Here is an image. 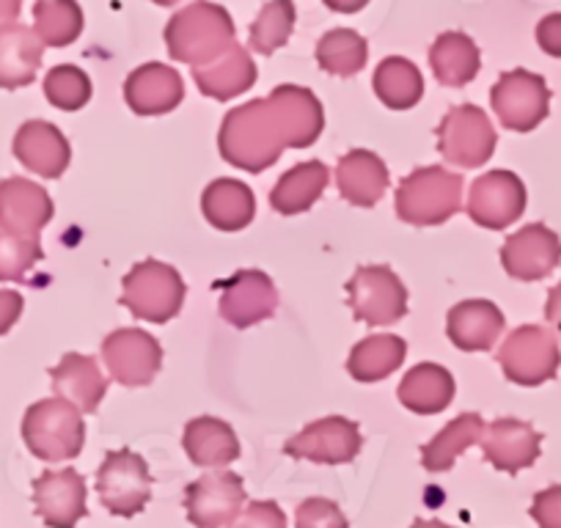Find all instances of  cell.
Here are the masks:
<instances>
[{
    "label": "cell",
    "mask_w": 561,
    "mask_h": 528,
    "mask_svg": "<svg viewBox=\"0 0 561 528\" xmlns=\"http://www.w3.org/2000/svg\"><path fill=\"white\" fill-rule=\"evenodd\" d=\"M45 96L58 111H80L91 100V80L89 74L72 64L53 67L45 78Z\"/></svg>",
    "instance_id": "cell-39"
},
{
    "label": "cell",
    "mask_w": 561,
    "mask_h": 528,
    "mask_svg": "<svg viewBox=\"0 0 561 528\" xmlns=\"http://www.w3.org/2000/svg\"><path fill=\"white\" fill-rule=\"evenodd\" d=\"M545 320L561 333V282L550 289L548 295V303H545Z\"/></svg>",
    "instance_id": "cell-45"
},
{
    "label": "cell",
    "mask_w": 561,
    "mask_h": 528,
    "mask_svg": "<svg viewBox=\"0 0 561 528\" xmlns=\"http://www.w3.org/2000/svg\"><path fill=\"white\" fill-rule=\"evenodd\" d=\"M526 213V185L512 171L479 176L468 193V215L484 229H506Z\"/></svg>",
    "instance_id": "cell-14"
},
{
    "label": "cell",
    "mask_w": 561,
    "mask_h": 528,
    "mask_svg": "<svg viewBox=\"0 0 561 528\" xmlns=\"http://www.w3.org/2000/svg\"><path fill=\"white\" fill-rule=\"evenodd\" d=\"M325 129V111L314 91L278 85L267 100H251L226 113L218 149L226 163L259 174L267 171L284 149H306Z\"/></svg>",
    "instance_id": "cell-1"
},
{
    "label": "cell",
    "mask_w": 561,
    "mask_h": 528,
    "mask_svg": "<svg viewBox=\"0 0 561 528\" xmlns=\"http://www.w3.org/2000/svg\"><path fill=\"white\" fill-rule=\"evenodd\" d=\"M245 504L242 479L231 471L204 473L185 490L187 520L196 528H224L234 520Z\"/></svg>",
    "instance_id": "cell-15"
},
{
    "label": "cell",
    "mask_w": 561,
    "mask_h": 528,
    "mask_svg": "<svg viewBox=\"0 0 561 528\" xmlns=\"http://www.w3.org/2000/svg\"><path fill=\"white\" fill-rule=\"evenodd\" d=\"M45 45L36 31L20 23H9L0 28V89L14 91L31 85L42 67Z\"/></svg>",
    "instance_id": "cell-25"
},
{
    "label": "cell",
    "mask_w": 561,
    "mask_h": 528,
    "mask_svg": "<svg viewBox=\"0 0 561 528\" xmlns=\"http://www.w3.org/2000/svg\"><path fill=\"white\" fill-rule=\"evenodd\" d=\"M14 158L45 180H58L69 169L72 149L61 129L50 122H25L14 136Z\"/></svg>",
    "instance_id": "cell-18"
},
{
    "label": "cell",
    "mask_w": 561,
    "mask_h": 528,
    "mask_svg": "<svg viewBox=\"0 0 561 528\" xmlns=\"http://www.w3.org/2000/svg\"><path fill=\"white\" fill-rule=\"evenodd\" d=\"M462 176L427 165L404 176L397 191V215L404 223L438 226L460 213Z\"/></svg>",
    "instance_id": "cell-4"
},
{
    "label": "cell",
    "mask_w": 561,
    "mask_h": 528,
    "mask_svg": "<svg viewBox=\"0 0 561 528\" xmlns=\"http://www.w3.org/2000/svg\"><path fill=\"white\" fill-rule=\"evenodd\" d=\"M484 422L479 413H462L451 424H446L430 444L421 446V462L430 473H444L455 466L457 457L471 446L482 444Z\"/></svg>",
    "instance_id": "cell-32"
},
{
    "label": "cell",
    "mask_w": 561,
    "mask_h": 528,
    "mask_svg": "<svg viewBox=\"0 0 561 528\" xmlns=\"http://www.w3.org/2000/svg\"><path fill=\"white\" fill-rule=\"evenodd\" d=\"M455 377L438 364H419L399 382V402L415 416L444 413L455 400Z\"/></svg>",
    "instance_id": "cell-27"
},
{
    "label": "cell",
    "mask_w": 561,
    "mask_h": 528,
    "mask_svg": "<svg viewBox=\"0 0 561 528\" xmlns=\"http://www.w3.org/2000/svg\"><path fill=\"white\" fill-rule=\"evenodd\" d=\"M234 45V20L224 7L207 0H193L191 7L176 12L165 25L169 56L191 69L215 61L220 53Z\"/></svg>",
    "instance_id": "cell-2"
},
{
    "label": "cell",
    "mask_w": 561,
    "mask_h": 528,
    "mask_svg": "<svg viewBox=\"0 0 561 528\" xmlns=\"http://www.w3.org/2000/svg\"><path fill=\"white\" fill-rule=\"evenodd\" d=\"M185 96V85L176 69L165 64H144L124 80V100L138 116H163Z\"/></svg>",
    "instance_id": "cell-19"
},
{
    "label": "cell",
    "mask_w": 561,
    "mask_h": 528,
    "mask_svg": "<svg viewBox=\"0 0 561 528\" xmlns=\"http://www.w3.org/2000/svg\"><path fill=\"white\" fill-rule=\"evenodd\" d=\"M295 28V3L293 0H270L267 7L253 20L248 45L259 56H273L278 47H284Z\"/></svg>",
    "instance_id": "cell-37"
},
{
    "label": "cell",
    "mask_w": 561,
    "mask_h": 528,
    "mask_svg": "<svg viewBox=\"0 0 561 528\" xmlns=\"http://www.w3.org/2000/svg\"><path fill=\"white\" fill-rule=\"evenodd\" d=\"M20 9H23V0H0V28L20 18Z\"/></svg>",
    "instance_id": "cell-47"
},
{
    "label": "cell",
    "mask_w": 561,
    "mask_h": 528,
    "mask_svg": "<svg viewBox=\"0 0 561 528\" xmlns=\"http://www.w3.org/2000/svg\"><path fill=\"white\" fill-rule=\"evenodd\" d=\"M36 515L50 528H75L85 517V479L75 468L45 471L34 482Z\"/></svg>",
    "instance_id": "cell-17"
},
{
    "label": "cell",
    "mask_w": 561,
    "mask_h": 528,
    "mask_svg": "<svg viewBox=\"0 0 561 528\" xmlns=\"http://www.w3.org/2000/svg\"><path fill=\"white\" fill-rule=\"evenodd\" d=\"M229 528H287V517L275 501H256L251 506H242Z\"/></svg>",
    "instance_id": "cell-41"
},
{
    "label": "cell",
    "mask_w": 561,
    "mask_h": 528,
    "mask_svg": "<svg viewBox=\"0 0 561 528\" xmlns=\"http://www.w3.org/2000/svg\"><path fill=\"white\" fill-rule=\"evenodd\" d=\"M50 375L53 391H56L58 400L72 402L80 413H94L100 402L105 400L107 380L100 366H96V360L89 358V355L67 353Z\"/></svg>",
    "instance_id": "cell-24"
},
{
    "label": "cell",
    "mask_w": 561,
    "mask_h": 528,
    "mask_svg": "<svg viewBox=\"0 0 561 528\" xmlns=\"http://www.w3.org/2000/svg\"><path fill=\"white\" fill-rule=\"evenodd\" d=\"M295 526L298 528H350L347 517L339 509V504L328 498H306L298 506L295 515Z\"/></svg>",
    "instance_id": "cell-40"
},
{
    "label": "cell",
    "mask_w": 561,
    "mask_h": 528,
    "mask_svg": "<svg viewBox=\"0 0 561 528\" xmlns=\"http://www.w3.org/2000/svg\"><path fill=\"white\" fill-rule=\"evenodd\" d=\"M539 446H542V435L531 427L528 422H517V418H499L490 427H484L482 449L488 462H493L499 471L504 473H520L523 468H531L539 460Z\"/></svg>",
    "instance_id": "cell-20"
},
{
    "label": "cell",
    "mask_w": 561,
    "mask_h": 528,
    "mask_svg": "<svg viewBox=\"0 0 561 528\" xmlns=\"http://www.w3.org/2000/svg\"><path fill=\"white\" fill-rule=\"evenodd\" d=\"M375 94L380 102L391 111H410L419 105L421 94H424V78H421L419 67L402 56H391L375 69Z\"/></svg>",
    "instance_id": "cell-34"
},
{
    "label": "cell",
    "mask_w": 561,
    "mask_h": 528,
    "mask_svg": "<svg viewBox=\"0 0 561 528\" xmlns=\"http://www.w3.org/2000/svg\"><path fill=\"white\" fill-rule=\"evenodd\" d=\"M23 440L42 462H67L83 451L85 424L67 400H42L23 418Z\"/></svg>",
    "instance_id": "cell-3"
},
{
    "label": "cell",
    "mask_w": 561,
    "mask_h": 528,
    "mask_svg": "<svg viewBox=\"0 0 561 528\" xmlns=\"http://www.w3.org/2000/svg\"><path fill=\"white\" fill-rule=\"evenodd\" d=\"M537 45L542 47V53H548V56L561 58V12L548 14V18L539 20Z\"/></svg>",
    "instance_id": "cell-43"
},
{
    "label": "cell",
    "mask_w": 561,
    "mask_h": 528,
    "mask_svg": "<svg viewBox=\"0 0 561 528\" xmlns=\"http://www.w3.org/2000/svg\"><path fill=\"white\" fill-rule=\"evenodd\" d=\"M182 444H185L193 466L202 468H226L240 457V440H237V433L224 418H193L185 427Z\"/></svg>",
    "instance_id": "cell-28"
},
{
    "label": "cell",
    "mask_w": 561,
    "mask_h": 528,
    "mask_svg": "<svg viewBox=\"0 0 561 528\" xmlns=\"http://www.w3.org/2000/svg\"><path fill=\"white\" fill-rule=\"evenodd\" d=\"M499 144V133L488 113L477 105L451 107L438 127V149L446 163L457 169H479L488 163Z\"/></svg>",
    "instance_id": "cell-8"
},
{
    "label": "cell",
    "mask_w": 561,
    "mask_h": 528,
    "mask_svg": "<svg viewBox=\"0 0 561 528\" xmlns=\"http://www.w3.org/2000/svg\"><path fill=\"white\" fill-rule=\"evenodd\" d=\"M561 240L545 223H528L501 248V264L515 282H542L559 267Z\"/></svg>",
    "instance_id": "cell-16"
},
{
    "label": "cell",
    "mask_w": 561,
    "mask_h": 528,
    "mask_svg": "<svg viewBox=\"0 0 561 528\" xmlns=\"http://www.w3.org/2000/svg\"><path fill=\"white\" fill-rule=\"evenodd\" d=\"M152 3H158V7H174L180 0H152Z\"/></svg>",
    "instance_id": "cell-49"
},
{
    "label": "cell",
    "mask_w": 561,
    "mask_h": 528,
    "mask_svg": "<svg viewBox=\"0 0 561 528\" xmlns=\"http://www.w3.org/2000/svg\"><path fill=\"white\" fill-rule=\"evenodd\" d=\"M350 309L355 320L371 328L393 325L408 314V289L397 273L382 264H364L347 284Z\"/></svg>",
    "instance_id": "cell-7"
},
{
    "label": "cell",
    "mask_w": 561,
    "mask_h": 528,
    "mask_svg": "<svg viewBox=\"0 0 561 528\" xmlns=\"http://www.w3.org/2000/svg\"><path fill=\"white\" fill-rule=\"evenodd\" d=\"M34 31L42 45L67 47L83 34V9L78 0H36Z\"/></svg>",
    "instance_id": "cell-36"
},
{
    "label": "cell",
    "mask_w": 561,
    "mask_h": 528,
    "mask_svg": "<svg viewBox=\"0 0 561 528\" xmlns=\"http://www.w3.org/2000/svg\"><path fill=\"white\" fill-rule=\"evenodd\" d=\"M366 58H369V45L353 28L328 31L317 42V64L325 72L336 74V78H353V74H358L366 67Z\"/></svg>",
    "instance_id": "cell-35"
},
{
    "label": "cell",
    "mask_w": 561,
    "mask_h": 528,
    "mask_svg": "<svg viewBox=\"0 0 561 528\" xmlns=\"http://www.w3.org/2000/svg\"><path fill=\"white\" fill-rule=\"evenodd\" d=\"M339 193L355 207H375L388 191V169L369 149H353L336 165Z\"/></svg>",
    "instance_id": "cell-26"
},
{
    "label": "cell",
    "mask_w": 561,
    "mask_h": 528,
    "mask_svg": "<svg viewBox=\"0 0 561 528\" xmlns=\"http://www.w3.org/2000/svg\"><path fill=\"white\" fill-rule=\"evenodd\" d=\"M499 364L506 380L517 386H542L553 380L561 366L559 342L539 325H520L504 338L499 349Z\"/></svg>",
    "instance_id": "cell-6"
},
{
    "label": "cell",
    "mask_w": 561,
    "mask_h": 528,
    "mask_svg": "<svg viewBox=\"0 0 561 528\" xmlns=\"http://www.w3.org/2000/svg\"><path fill=\"white\" fill-rule=\"evenodd\" d=\"M528 512L539 528H561V484H553V487L534 495Z\"/></svg>",
    "instance_id": "cell-42"
},
{
    "label": "cell",
    "mask_w": 561,
    "mask_h": 528,
    "mask_svg": "<svg viewBox=\"0 0 561 528\" xmlns=\"http://www.w3.org/2000/svg\"><path fill=\"white\" fill-rule=\"evenodd\" d=\"M122 287V306H127L138 320L154 322V325L174 320L185 303V282L180 273L171 264L154 262V259L135 264L124 276Z\"/></svg>",
    "instance_id": "cell-5"
},
{
    "label": "cell",
    "mask_w": 561,
    "mask_h": 528,
    "mask_svg": "<svg viewBox=\"0 0 561 528\" xmlns=\"http://www.w3.org/2000/svg\"><path fill=\"white\" fill-rule=\"evenodd\" d=\"M204 218L220 231H240L256 215V198L245 182L215 180L202 196Z\"/></svg>",
    "instance_id": "cell-30"
},
{
    "label": "cell",
    "mask_w": 561,
    "mask_h": 528,
    "mask_svg": "<svg viewBox=\"0 0 561 528\" xmlns=\"http://www.w3.org/2000/svg\"><path fill=\"white\" fill-rule=\"evenodd\" d=\"M23 295L14 289H0V336L14 328V322L23 314Z\"/></svg>",
    "instance_id": "cell-44"
},
{
    "label": "cell",
    "mask_w": 561,
    "mask_h": 528,
    "mask_svg": "<svg viewBox=\"0 0 561 528\" xmlns=\"http://www.w3.org/2000/svg\"><path fill=\"white\" fill-rule=\"evenodd\" d=\"M364 438L358 424L342 416H328L309 424L304 433L293 435L284 444V455L295 460L320 462V466H347L358 457Z\"/></svg>",
    "instance_id": "cell-12"
},
{
    "label": "cell",
    "mask_w": 561,
    "mask_h": 528,
    "mask_svg": "<svg viewBox=\"0 0 561 528\" xmlns=\"http://www.w3.org/2000/svg\"><path fill=\"white\" fill-rule=\"evenodd\" d=\"M96 493H100L102 506L111 515H138L152 495V477H149L144 457L129 449L107 451L100 471H96Z\"/></svg>",
    "instance_id": "cell-10"
},
{
    "label": "cell",
    "mask_w": 561,
    "mask_h": 528,
    "mask_svg": "<svg viewBox=\"0 0 561 528\" xmlns=\"http://www.w3.org/2000/svg\"><path fill=\"white\" fill-rule=\"evenodd\" d=\"M218 311L237 331L270 320L278 309V289L262 271H240L226 282H218Z\"/></svg>",
    "instance_id": "cell-13"
},
{
    "label": "cell",
    "mask_w": 561,
    "mask_h": 528,
    "mask_svg": "<svg viewBox=\"0 0 561 528\" xmlns=\"http://www.w3.org/2000/svg\"><path fill=\"white\" fill-rule=\"evenodd\" d=\"M404 355H408L404 338L393 336V333H377V336L355 344L347 358V371L358 382H377L391 375V371H397L402 366Z\"/></svg>",
    "instance_id": "cell-33"
},
{
    "label": "cell",
    "mask_w": 561,
    "mask_h": 528,
    "mask_svg": "<svg viewBox=\"0 0 561 528\" xmlns=\"http://www.w3.org/2000/svg\"><path fill=\"white\" fill-rule=\"evenodd\" d=\"M53 220V202L36 182L12 176L0 182V226L23 237H39Z\"/></svg>",
    "instance_id": "cell-21"
},
{
    "label": "cell",
    "mask_w": 561,
    "mask_h": 528,
    "mask_svg": "<svg viewBox=\"0 0 561 528\" xmlns=\"http://www.w3.org/2000/svg\"><path fill=\"white\" fill-rule=\"evenodd\" d=\"M42 256L39 237H23L0 226V282H23Z\"/></svg>",
    "instance_id": "cell-38"
},
{
    "label": "cell",
    "mask_w": 561,
    "mask_h": 528,
    "mask_svg": "<svg viewBox=\"0 0 561 528\" xmlns=\"http://www.w3.org/2000/svg\"><path fill=\"white\" fill-rule=\"evenodd\" d=\"M504 325L506 320L495 303H490V300H462L449 311L446 331H449L451 344L462 353H484V349H493Z\"/></svg>",
    "instance_id": "cell-22"
},
{
    "label": "cell",
    "mask_w": 561,
    "mask_h": 528,
    "mask_svg": "<svg viewBox=\"0 0 561 528\" xmlns=\"http://www.w3.org/2000/svg\"><path fill=\"white\" fill-rule=\"evenodd\" d=\"M102 360L116 382L127 388L149 386L163 366L158 338L138 328H118L102 342Z\"/></svg>",
    "instance_id": "cell-11"
},
{
    "label": "cell",
    "mask_w": 561,
    "mask_h": 528,
    "mask_svg": "<svg viewBox=\"0 0 561 528\" xmlns=\"http://www.w3.org/2000/svg\"><path fill=\"white\" fill-rule=\"evenodd\" d=\"M331 12H339V14H355L360 12V9L369 3V0H322Z\"/></svg>",
    "instance_id": "cell-46"
},
{
    "label": "cell",
    "mask_w": 561,
    "mask_h": 528,
    "mask_svg": "<svg viewBox=\"0 0 561 528\" xmlns=\"http://www.w3.org/2000/svg\"><path fill=\"white\" fill-rule=\"evenodd\" d=\"M430 67H433L435 80L449 89H462L471 83L482 67V53L473 45L471 36L460 31H446L430 47Z\"/></svg>",
    "instance_id": "cell-29"
},
{
    "label": "cell",
    "mask_w": 561,
    "mask_h": 528,
    "mask_svg": "<svg viewBox=\"0 0 561 528\" xmlns=\"http://www.w3.org/2000/svg\"><path fill=\"white\" fill-rule=\"evenodd\" d=\"M490 105L499 116L501 127L512 133H531L534 127L548 118L550 113V89L542 74L528 69H512L499 78L490 91Z\"/></svg>",
    "instance_id": "cell-9"
},
{
    "label": "cell",
    "mask_w": 561,
    "mask_h": 528,
    "mask_svg": "<svg viewBox=\"0 0 561 528\" xmlns=\"http://www.w3.org/2000/svg\"><path fill=\"white\" fill-rule=\"evenodd\" d=\"M193 80L202 89L204 96H213L218 102L234 100L237 94H245L256 83V64L251 53L242 45H231L229 50L220 53L215 61L193 69Z\"/></svg>",
    "instance_id": "cell-23"
},
{
    "label": "cell",
    "mask_w": 561,
    "mask_h": 528,
    "mask_svg": "<svg viewBox=\"0 0 561 528\" xmlns=\"http://www.w3.org/2000/svg\"><path fill=\"white\" fill-rule=\"evenodd\" d=\"M410 528H451V526H446V523L440 520H415Z\"/></svg>",
    "instance_id": "cell-48"
},
{
    "label": "cell",
    "mask_w": 561,
    "mask_h": 528,
    "mask_svg": "<svg viewBox=\"0 0 561 528\" xmlns=\"http://www.w3.org/2000/svg\"><path fill=\"white\" fill-rule=\"evenodd\" d=\"M331 182V171L320 160H309L280 176L278 185L270 193V204L280 215H300L317 204Z\"/></svg>",
    "instance_id": "cell-31"
}]
</instances>
